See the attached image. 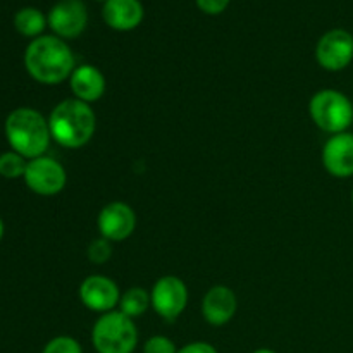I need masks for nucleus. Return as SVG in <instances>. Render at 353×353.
<instances>
[{"label":"nucleus","mask_w":353,"mask_h":353,"mask_svg":"<svg viewBox=\"0 0 353 353\" xmlns=\"http://www.w3.org/2000/svg\"><path fill=\"white\" fill-rule=\"evenodd\" d=\"M236 312V295L224 285L212 286L202 300V316L212 326L230 323Z\"/></svg>","instance_id":"13"},{"label":"nucleus","mask_w":353,"mask_h":353,"mask_svg":"<svg viewBox=\"0 0 353 353\" xmlns=\"http://www.w3.org/2000/svg\"><path fill=\"white\" fill-rule=\"evenodd\" d=\"M102 16L114 30L130 31L143 19V6L140 0H105Z\"/></svg>","instance_id":"14"},{"label":"nucleus","mask_w":353,"mask_h":353,"mask_svg":"<svg viewBox=\"0 0 353 353\" xmlns=\"http://www.w3.org/2000/svg\"><path fill=\"white\" fill-rule=\"evenodd\" d=\"M99 231L109 241H123L133 234L137 228V214L128 203L110 202L100 210Z\"/></svg>","instance_id":"10"},{"label":"nucleus","mask_w":353,"mask_h":353,"mask_svg":"<svg viewBox=\"0 0 353 353\" xmlns=\"http://www.w3.org/2000/svg\"><path fill=\"white\" fill-rule=\"evenodd\" d=\"M48 26L59 38H76L85 31L88 10L83 0H59L47 16Z\"/></svg>","instance_id":"8"},{"label":"nucleus","mask_w":353,"mask_h":353,"mask_svg":"<svg viewBox=\"0 0 353 353\" xmlns=\"http://www.w3.org/2000/svg\"><path fill=\"white\" fill-rule=\"evenodd\" d=\"M352 205H353V192H352Z\"/></svg>","instance_id":"26"},{"label":"nucleus","mask_w":353,"mask_h":353,"mask_svg":"<svg viewBox=\"0 0 353 353\" xmlns=\"http://www.w3.org/2000/svg\"><path fill=\"white\" fill-rule=\"evenodd\" d=\"M24 181L26 186L33 193L41 196L57 195L64 190L68 176H65L64 168L57 161L50 157H37L31 159L26 165L24 172Z\"/></svg>","instance_id":"6"},{"label":"nucleus","mask_w":353,"mask_h":353,"mask_svg":"<svg viewBox=\"0 0 353 353\" xmlns=\"http://www.w3.org/2000/svg\"><path fill=\"white\" fill-rule=\"evenodd\" d=\"M41 353H83L81 345L71 336H57L45 345Z\"/></svg>","instance_id":"19"},{"label":"nucleus","mask_w":353,"mask_h":353,"mask_svg":"<svg viewBox=\"0 0 353 353\" xmlns=\"http://www.w3.org/2000/svg\"><path fill=\"white\" fill-rule=\"evenodd\" d=\"M324 169L334 178L353 176V134L338 133L326 141L323 148Z\"/></svg>","instance_id":"12"},{"label":"nucleus","mask_w":353,"mask_h":353,"mask_svg":"<svg viewBox=\"0 0 353 353\" xmlns=\"http://www.w3.org/2000/svg\"><path fill=\"white\" fill-rule=\"evenodd\" d=\"M71 90L81 102H95L105 92V78L95 65H78L71 74Z\"/></svg>","instance_id":"15"},{"label":"nucleus","mask_w":353,"mask_h":353,"mask_svg":"<svg viewBox=\"0 0 353 353\" xmlns=\"http://www.w3.org/2000/svg\"><path fill=\"white\" fill-rule=\"evenodd\" d=\"M103 2H105V0H103Z\"/></svg>","instance_id":"27"},{"label":"nucleus","mask_w":353,"mask_h":353,"mask_svg":"<svg viewBox=\"0 0 353 353\" xmlns=\"http://www.w3.org/2000/svg\"><path fill=\"white\" fill-rule=\"evenodd\" d=\"M254 353H276L274 350H269V348H261V350H255Z\"/></svg>","instance_id":"24"},{"label":"nucleus","mask_w":353,"mask_h":353,"mask_svg":"<svg viewBox=\"0 0 353 353\" xmlns=\"http://www.w3.org/2000/svg\"><path fill=\"white\" fill-rule=\"evenodd\" d=\"M178 353H217V350L212 345L205 343V341H195V343L183 347L181 350H178Z\"/></svg>","instance_id":"23"},{"label":"nucleus","mask_w":353,"mask_h":353,"mask_svg":"<svg viewBox=\"0 0 353 353\" xmlns=\"http://www.w3.org/2000/svg\"><path fill=\"white\" fill-rule=\"evenodd\" d=\"M47 17L43 16V12L34 7H23L16 12L14 16V28L19 31L23 37L30 38H38L41 37V31L47 26Z\"/></svg>","instance_id":"16"},{"label":"nucleus","mask_w":353,"mask_h":353,"mask_svg":"<svg viewBox=\"0 0 353 353\" xmlns=\"http://www.w3.org/2000/svg\"><path fill=\"white\" fill-rule=\"evenodd\" d=\"M152 307L164 319H176L188 303L186 285L176 276H164L159 279L152 290Z\"/></svg>","instance_id":"9"},{"label":"nucleus","mask_w":353,"mask_h":353,"mask_svg":"<svg viewBox=\"0 0 353 353\" xmlns=\"http://www.w3.org/2000/svg\"><path fill=\"white\" fill-rule=\"evenodd\" d=\"M24 65L33 79L43 85H59L71 78L74 71V55L62 38L43 34L28 45Z\"/></svg>","instance_id":"1"},{"label":"nucleus","mask_w":353,"mask_h":353,"mask_svg":"<svg viewBox=\"0 0 353 353\" xmlns=\"http://www.w3.org/2000/svg\"><path fill=\"white\" fill-rule=\"evenodd\" d=\"M6 137L14 152L24 159H37L48 148L52 134L48 121L38 110L19 107L7 117Z\"/></svg>","instance_id":"3"},{"label":"nucleus","mask_w":353,"mask_h":353,"mask_svg":"<svg viewBox=\"0 0 353 353\" xmlns=\"http://www.w3.org/2000/svg\"><path fill=\"white\" fill-rule=\"evenodd\" d=\"M196 6L205 14H221L230 6V0H196Z\"/></svg>","instance_id":"22"},{"label":"nucleus","mask_w":353,"mask_h":353,"mask_svg":"<svg viewBox=\"0 0 353 353\" xmlns=\"http://www.w3.org/2000/svg\"><path fill=\"white\" fill-rule=\"evenodd\" d=\"M26 165L28 162L17 152H6V154L0 155V176L7 179H16L24 176Z\"/></svg>","instance_id":"18"},{"label":"nucleus","mask_w":353,"mask_h":353,"mask_svg":"<svg viewBox=\"0 0 353 353\" xmlns=\"http://www.w3.org/2000/svg\"><path fill=\"white\" fill-rule=\"evenodd\" d=\"M110 255H112V248H110V241L105 238H99L90 243L88 259L93 264H105Z\"/></svg>","instance_id":"20"},{"label":"nucleus","mask_w":353,"mask_h":353,"mask_svg":"<svg viewBox=\"0 0 353 353\" xmlns=\"http://www.w3.org/2000/svg\"><path fill=\"white\" fill-rule=\"evenodd\" d=\"M2 236H3V223L2 219H0V240H2Z\"/></svg>","instance_id":"25"},{"label":"nucleus","mask_w":353,"mask_h":353,"mask_svg":"<svg viewBox=\"0 0 353 353\" xmlns=\"http://www.w3.org/2000/svg\"><path fill=\"white\" fill-rule=\"evenodd\" d=\"M92 343L99 353H133L138 343L137 326L123 312H105L93 326Z\"/></svg>","instance_id":"4"},{"label":"nucleus","mask_w":353,"mask_h":353,"mask_svg":"<svg viewBox=\"0 0 353 353\" xmlns=\"http://www.w3.org/2000/svg\"><path fill=\"white\" fill-rule=\"evenodd\" d=\"M150 303L152 300L147 290L140 288V286H133V288L126 290V292L121 295L119 312H123L124 316L134 319V317L143 316L148 310V307H150Z\"/></svg>","instance_id":"17"},{"label":"nucleus","mask_w":353,"mask_h":353,"mask_svg":"<svg viewBox=\"0 0 353 353\" xmlns=\"http://www.w3.org/2000/svg\"><path fill=\"white\" fill-rule=\"evenodd\" d=\"M316 59L326 71H341L353 61V34L347 30H331L321 37Z\"/></svg>","instance_id":"7"},{"label":"nucleus","mask_w":353,"mask_h":353,"mask_svg":"<svg viewBox=\"0 0 353 353\" xmlns=\"http://www.w3.org/2000/svg\"><path fill=\"white\" fill-rule=\"evenodd\" d=\"M143 353H178L174 341L165 336H152L143 347Z\"/></svg>","instance_id":"21"},{"label":"nucleus","mask_w":353,"mask_h":353,"mask_svg":"<svg viewBox=\"0 0 353 353\" xmlns=\"http://www.w3.org/2000/svg\"><path fill=\"white\" fill-rule=\"evenodd\" d=\"M79 299L83 305L93 312H110L119 305L121 293L116 283L103 276H90L79 286Z\"/></svg>","instance_id":"11"},{"label":"nucleus","mask_w":353,"mask_h":353,"mask_svg":"<svg viewBox=\"0 0 353 353\" xmlns=\"http://www.w3.org/2000/svg\"><path fill=\"white\" fill-rule=\"evenodd\" d=\"M97 119L86 102L69 99L59 103L48 117L50 134L65 148H79L92 140Z\"/></svg>","instance_id":"2"},{"label":"nucleus","mask_w":353,"mask_h":353,"mask_svg":"<svg viewBox=\"0 0 353 353\" xmlns=\"http://www.w3.org/2000/svg\"><path fill=\"white\" fill-rule=\"evenodd\" d=\"M309 112L317 128L331 134L345 133L353 123V103L338 90H321L310 99Z\"/></svg>","instance_id":"5"}]
</instances>
